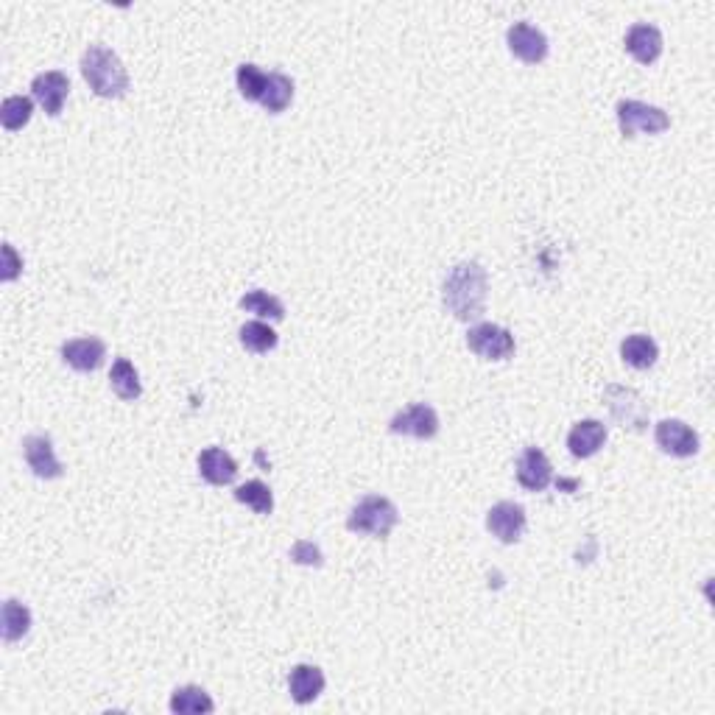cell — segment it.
<instances>
[{
	"label": "cell",
	"instance_id": "6da1fadb",
	"mask_svg": "<svg viewBox=\"0 0 715 715\" xmlns=\"http://www.w3.org/2000/svg\"><path fill=\"white\" fill-rule=\"evenodd\" d=\"M486 294H489V277H486L484 266L475 260L456 263L447 271L445 283H442L445 308L459 322H478L484 316Z\"/></svg>",
	"mask_w": 715,
	"mask_h": 715
},
{
	"label": "cell",
	"instance_id": "7a4b0ae2",
	"mask_svg": "<svg viewBox=\"0 0 715 715\" xmlns=\"http://www.w3.org/2000/svg\"><path fill=\"white\" fill-rule=\"evenodd\" d=\"M81 76L101 98H121L129 90V73L123 68L121 56L109 51L107 45H90L81 54Z\"/></svg>",
	"mask_w": 715,
	"mask_h": 715
},
{
	"label": "cell",
	"instance_id": "3957f363",
	"mask_svg": "<svg viewBox=\"0 0 715 715\" xmlns=\"http://www.w3.org/2000/svg\"><path fill=\"white\" fill-rule=\"evenodd\" d=\"M397 520H400V512H397L392 500L383 498V495H369L352 509L350 517H347V528L355 534L386 540L397 526Z\"/></svg>",
	"mask_w": 715,
	"mask_h": 715
},
{
	"label": "cell",
	"instance_id": "277c9868",
	"mask_svg": "<svg viewBox=\"0 0 715 715\" xmlns=\"http://www.w3.org/2000/svg\"><path fill=\"white\" fill-rule=\"evenodd\" d=\"M618 126H621L623 137H637V135H660L671 126L668 112L660 107H651L635 98H623L618 101Z\"/></svg>",
	"mask_w": 715,
	"mask_h": 715
},
{
	"label": "cell",
	"instance_id": "5b68a950",
	"mask_svg": "<svg viewBox=\"0 0 715 715\" xmlns=\"http://www.w3.org/2000/svg\"><path fill=\"white\" fill-rule=\"evenodd\" d=\"M604 403H607L609 414H612V419H615L621 428H629V431L635 433L646 431L648 405L635 389H629V386H607Z\"/></svg>",
	"mask_w": 715,
	"mask_h": 715
},
{
	"label": "cell",
	"instance_id": "8992f818",
	"mask_svg": "<svg viewBox=\"0 0 715 715\" xmlns=\"http://www.w3.org/2000/svg\"><path fill=\"white\" fill-rule=\"evenodd\" d=\"M467 347L484 361H506L514 355V336L500 324L481 322L470 327Z\"/></svg>",
	"mask_w": 715,
	"mask_h": 715
},
{
	"label": "cell",
	"instance_id": "52a82bcc",
	"mask_svg": "<svg viewBox=\"0 0 715 715\" xmlns=\"http://www.w3.org/2000/svg\"><path fill=\"white\" fill-rule=\"evenodd\" d=\"M526 526V509H523L520 503H514V500H500V503H495V506L486 512V528H489V534L498 537L503 545L520 542Z\"/></svg>",
	"mask_w": 715,
	"mask_h": 715
},
{
	"label": "cell",
	"instance_id": "ba28073f",
	"mask_svg": "<svg viewBox=\"0 0 715 715\" xmlns=\"http://www.w3.org/2000/svg\"><path fill=\"white\" fill-rule=\"evenodd\" d=\"M389 431L397 436H414V439H433L439 433V414L428 403H414L397 411L389 422Z\"/></svg>",
	"mask_w": 715,
	"mask_h": 715
},
{
	"label": "cell",
	"instance_id": "9c48e42d",
	"mask_svg": "<svg viewBox=\"0 0 715 715\" xmlns=\"http://www.w3.org/2000/svg\"><path fill=\"white\" fill-rule=\"evenodd\" d=\"M654 439L662 453H668L674 459H690L699 453V436L682 419H662L654 428Z\"/></svg>",
	"mask_w": 715,
	"mask_h": 715
},
{
	"label": "cell",
	"instance_id": "30bf717a",
	"mask_svg": "<svg viewBox=\"0 0 715 715\" xmlns=\"http://www.w3.org/2000/svg\"><path fill=\"white\" fill-rule=\"evenodd\" d=\"M506 42H509V51L520 62H526V65H540L542 59L548 56V37L537 26H531V23H514V26H509Z\"/></svg>",
	"mask_w": 715,
	"mask_h": 715
},
{
	"label": "cell",
	"instance_id": "8fae6325",
	"mask_svg": "<svg viewBox=\"0 0 715 715\" xmlns=\"http://www.w3.org/2000/svg\"><path fill=\"white\" fill-rule=\"evenodd\" d=\"M23 456H26L28 470L37 475V478H42V481H54V478L65 473L59 459H56L51 436H42V433L26 436V439H23Z\"/></svg>",
	"mask_w": 715,
	"mask_h": 715
},
{
	"label": "cell",
	"instance_id": "7c38bea8",
	"mask_svg": "<svg viewBox=\"0 0 715 715\" xmlns=\"http://www.w3.org/2000/svg\"><path fill=\"white\" fill-rule=\"evenodd\" d=\"M31 93H34V101L40 104L48 115H59L65 101H68L70 93V79L62 73V70H45L40 76H34L31 81Z\"/></svg>",
	"mask_w": 715,
	"mask_h": 715
},
{
	"label": "cell",
	"instance_id": "4fadbf2b",
	"mask_svg": "<svg viewBox=\"0 0 715 715\" xmlns=\"http://www.w3.org/2000/svg\"><path fill=\"white\" fill-rule=\"evenodd\" d=\"M554 481V467L540 447H526L517 459V484L528 492H542Z\"/></svg>",
	"mask_w": 715,
	"mask_h": 715
},
{
	"label": "cell",
	"instance_id": "5bb4252c",
	"mask_svg": "<svg viewBox=\"0 0 715 715\" xmlns=\"http://www.w3.org/2000/svg\"><path fill=\"white\" fill-rule=\"evenodd\" d=\"M107 358V344L101 338H70L62 344V361L76 372H95Z\"/></svg>",
	"mask_w": 715,
	"mask_h": 715
},
{
	"label": "cell",
	"instance_id": "9a60e30c",
	"mask_svg": "<svg viewBox=\"0 0 715 715\" xmlns=\"http://www.w3.org/2000/svg\"><path fill=\"white\" fill-rule=\"evenodd\" d=\"M607 445V425L601 419H581L567 433V450L576 459H590Z\"/></svg>",
	"mask_w": 715,
	"mask_h": 715
},
{
	"label": "cell",
	"instance_id": "2e32d148",
	"mask_svg": "<svg viewBox=\"0 0 715 715\" xmlns=\"http://www.w3.org/2000/svg\"><path fill=\"white\" fill-rule=\"evenodd\" d=\"M623 45L640 65H654L662 54V31L651 23H635L626 31Z\"/></svg>",
	"mask_w": 715,
	"mask_h": 715
},
{
	"label": "cell",
	"instance_id": "e0dca14e",
	"mask_svg": "<svg viewBox=\"0 0 715 715\" xmlns=\"http://www.w3.org/2000/svg\"><path fill=\"white\" fill-rule=\"evenodd\" d=\"M199 475L207 484L227 486L238 478V461L224 447H204L199 453Z\"/></svg>",
	"mask_w": 715,
	"mask_h": 715
},
{
	"label": "cell",
	"instance_id": "ac0fdd59",
	"mask_svg": "<svg viewBox=\"0 0 715 715\" xmlns=\"http://www.w3.org/2000/svg\"><path fill=\"white\" fill-rule=\"evenodd\" d=\"M288 690H291V699L297 704L316 702L324 690L322 668H316V665H297V668H291Z\"/></svg>",
	"mask_w": 715,
	"mask_h": 715
},
{
	"label": "cell",
	"instance_id": "d6986e66",
	"mask_svg": "<svg viewBox=\"0 0 715 715\" xmlns=\"http://www.w3.org/2000/svg\"><path fill=\"white\" fill-rule=\"evenodd\" d=\"M621 358L632 369H651V366L657 364V358H660V347L646 333H635V336L623 338Z\"/></svg>",
	"mask_w": 715,
	"mask_h": 715
},
{
	"label": "cell",
	"instance_id": "ffe728a7",
	"mask_svg": "<svg viewBox=\"0 0 715 715\" xmlns=\"http://www.w3.org/2000/svg\"><path fill=\"white\" fill-rule=\"evenodd\" d=\"M109 383H112V392L118 394L121 400L132 403L143 394V383H140V375H137L135 364L129 358H118L112 369H109Z\"/></svg>",
	"mask_w": 715,
	"mask_h": 715
},
{
	"label": "cell",
	"instance_id": "44dd1931",
	"mask_svg": "<svg viewBox=\"0 0 715 715\" xmlns=\"http://www.w3.org/2000/svg\"><path fill=\"white\" fill-rule=\"evenodd\" d=\"M216 702L210 699V693L199 685H185L176 688L171 696V713L176 715H196V713H213Z\"/></svg>",
	"mask_w": 715,
	"mask_h": 715
},
{
	"label": "cell",
	"instance_id": "7402d4cb",
	"mask_svg": "<svg viewBox=\"0 0 715 715\" xmlns=\"http://www.w3.org/2000/svg\"><path fill=\"white\" fill-rule=\"evenodd\" d=\"M0 629H3V640L6 643H17L28 635L31 629V609L26 604H20L17 598H9L3 604V615H0Z\"/></svg>",
	"mask_w": 715,
	"mask_h": 715
},
{
	"label": "cell",
	"instance_id": "603a6c76",
	"mask_svg": "<svg viewBox=\"0 0 715 715\" xmlns=\"http://www.w3.org/2000/svg\"><path fill=\"white\" fill-rule=\"evenodd\" d=\"M291 98H294V81L288 79L285 73H269L266 90L260 95V107L271 115H280L288 109Z\"/></svg>",
	"mask_w": 715,
	"mask_h": 715
},
{
	"label": "cell",
	"instance_id": "cb8c5ba5",
	"mask_svg": "<svg viewBox=\"0 0 715 715\" xmlns=\"http://www.w3.org/2000/svg\"><path fill=\"white\" fill-rule=\"evenodd\" d=\"M238 305H241L243 311L257 313V316H263V319H271V322H283V319H285L283 299L274 297V294H269V291H260V288H255V291H249V294H243Z\"/></svg>",
	"mask_w": 715,
	"mask_h": 715
},
{
	"label": "cell",
	"instance_id": "d4e9b609",
	"mask_svg": "<svg viewBox=\"0 0 715 715\" xmlns=\"http://www.w3.org/2000/svg\"><path fill=\"white\" fill-rule=\"evenodd\" d=\"M277 344H280V336L266 322H246L241 327V347L252 355L271 352Z\"/></svg>",
	"mask_w": 715,
	"mask_h": 715
},
{
	"label": "cell",
	"instance_id": "484cf974",
	"mask_svg": "<svg viewBox=\"0 0 715 715\" xmlns=\"http://www.w3.org/2000/svg\"><path fill=\"white\" fill-rule=\"evenodd\" d=\"M235 500L238 503H243V506H249L252 512L257 514H271V509H274V495H271V489L263 481H246V484H241L235 492Z\"/></svg>",
	"mask_w": 715,
	"mask_h": 715
},
{
	"label": "cell",
	"instance_id": "4316f807",
	"mask_svg": "<svg viewBox=\"0 0 715 715\" xmlns=\"http://www.w3.org/2000/svg\"><path fill=\"white\" fill-rule=\"evenodd\" d=\"M31 112H34V101H31V98H26V95H9V98L3 101V109H0L3 129H9V132L23 129V126L31 121Z\"/></svg>",
	"mask_w": 715,
	"mask_h": 715
},
{
	"label": "cell",
	"instance_id": "83f0119b",
	"mask_svg": "<svg viewBox=\"0 0 715 715\" xmlns=\"http://www.w3.org/2000/svg\"><path fill=\"white\" fill-rule=\"evenodd\" d=\"M235 81H238V90H241L246 101H257V104H260V95L266 90L269 73L260 70L257 65H241L238 73H235Z\"/></svg>",
	"mask_w": 715,
	"mask_h": 715
},
{
	"label": "cell",
	"instance_id": "f1b7e54d",
	"mask_svg": "<svg viewBox=\"0 0 715 715\" xmlns=\"http://www.w3.org/2000/svg\"><path fill=\"white\" fill-rule=\"evenodd\" d=\"M291 559H294L297 565H311V567H319L324 562L322 551H319V548H316V545L308 540L294 542V548H291Z\"/></svg>",
	"mask_w": 715,
	"mask_h": 715
},
{
	"label": "cell",
	"instance_id": "f546056e",
	"mask_svg": "<svg viewBox=\"0 0 715 715\" xmlns=\"http://www.w3.org/2000/svg\"><path fill=\"white\" fill-rule=\"evenodd\" d=\"M20 269H23V260L17 257L14 246L12 243H3V271H0V280H3V283H12L14 277L20 274Z\"/></svg>",
	"mask_w": 715,
	"mask_h": 715
}]
</instances>
